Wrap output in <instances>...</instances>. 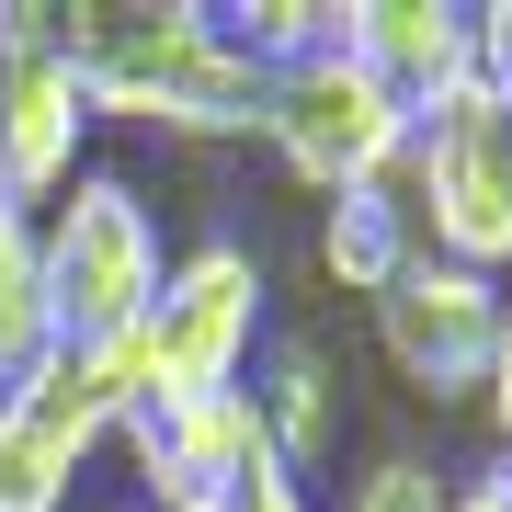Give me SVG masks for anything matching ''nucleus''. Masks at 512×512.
I'll list each match as a JSON object with an SVG mask.
<instances>
[{
  "instance_id": "nucleus-1",
  "label": "nucleus",
  "mask_w": 512,
  "mask_h": 512,
  "mask_svg": "<svg viewBox=\"0 0 512 512\" xmlns=\"http://www.w3.org/2000/svg\"><path fill=\"white\" fill-rule=\"evenodd\" d=\"M57 57H69L92 126H160V137H262L274 69L228 46L205 0H69Z\"/></svg>"
},
{
  "instance_id": "nucleus-2",
  "label": "nucleus",
  "mask_w": 512,
  "mask_h": 512,
  "mask_svg": "<svg viewBox=\"0 0 512 512\" xmlns=\"http://www.w3.org/2000/svg\"><path fill=\"white\" fill-rule=\"evenodd\" d=\"M251 353H262V262L239 239H205L160 274L148 319L103 353L114 376V421L126 410H183V399H228L251 387Z\"/></svg>"
},
{
  "instance_id": "nucleus-3",
  "label": "nucleus",
  "mask_w": 512,
  "mask_h": 512,
  "mask_svg": "<svg viewBox=\"0 0 512 512\" xmlns=\"http://www.w3.org/2000/svg\"><path fill=\"white\" fill-rule=\"evenodd\" d=\"M35 262H46V330H57V353H114L148 319L160 274H171L148 194L126 183V171H92V160H80V183L35 217Z\"/></svg>"
},
{
  "instance_id": "nucleus-4",
  "label": "nucleus",
  "mask_w": 512,
  "mask_h": 512,
  "mask_svg": "<svg viewBox=\"0 0 512 512\" xmlns=\"http://www.w3.org/2000/svg\"><path fill=\"white\" fill-rule=\"evenodd\" d=\"M399 205H410L421 251L467 262V274H501L512 262V103L490 80H456L444 103L410 114Z\"/></svg>"
},
{
  "instance_id": "nucleus-5",
  "label": "nucleus",
  "mask_w": 512,
  "mask_h": 512,
  "mask_svg": "<svg viewBox=\"0 0 512 512\" xmlns=\"http://www.w3.org/2000/svg\"><path fill=\"white\" fill-rule=\"evenodd\" d=\"M262 148L330 205V194L399 183V160H410V103L387 92L353 46H319V57H285V69H274V92H262Z\"/></svg>"
},
{
  "instance_id": "nucleus-6",
  "label": "nucleus",
  "mask_w": 512,
  "mask_h": 512,
  "mask_svg": "<svg viewBox=\"0 0 512 512\" xmlns=\"http://www.w3.org/2000/svg\"><path fill=\"white\" fill-rule=\"evenodd\" d=\"M103 444H114L103 353H46L23 387H0V512H69Z\"/></svg>"
},
{
  "instance_id": "nucleus-7",
  "label": "nucleus",
  "mask_w": 512,
  "mask_h": 512,
  "mask_svg": "<svg viewBox=\"0 0 512 512\" xmlns=\"http://www.w3.org/2000/svg\"><path fill=\"white\" fill-rule=\"evenodd\" d=\"M80 148H92V103L57 57V23L35 0H0V194L57 205L80 183Z\"/></svg>"
},
{
  "instance_id": "nucleus-8",
  "label": "nucleus",
  "mask_w": 512,
  "mask_h": 512,
  "mask_svg": "<svg viewBox=\"0 0 512 512\" xmlns=\"http://www.w3.org/2000/svg\"><path fill=\"white\" fill-rule=\"evenodd\" d=\"M490 342H501V274L410 251L399 285L376 296V353L421 387V399H478V387H490Z\"/></svg>"
},
{
  "instance_id": "nucleus-9",
  "label": "nucleus",
  "mask_w": 512,
  "mask_h": 512,
  "mask_svg": "<svg viewBox=\"0 0 512 512\" xmlns=\"http://www.w3.org/2000/svg\"><path fill=\"white\" fill-rule=\"evenodd\" d=\"M114 444H126V467H137V512H239L251 467L274 456L251 387H228V399H183V410H126Z\"/></svg>"
},
{
  "instance_id": "nucleus-10",
  "label": "nucleus",
  "mask_w": 512,
  "mask_h": 512,
  "mask_svg": "<svg viewBox=\"0 0 512 512\" xmlns=\"http://www.w3.org/2000/svg\"><path fill=\"white\" fill-rule=\"evenodd\" d=\"M342 46L399 92L410 114L478 80V12L467 0H342Z\"/></svg>"
},
{
  "instance_id": "nucleus-11",
  "label": "nucleus",
  "mask_w": 512,
  "mask_h": 512,
  "mask_svg": "<svg viewBox=\"0 0 512 512\" xmlns=\"http://www.w3.org/2000/svg\"><path fill=\"white\" fill-rule=\"evenodd\" d=\"M410 251H421V228H410L399 183H365V194H330V205H319V274L342 285V296H365V308L399 285Z\"/></svg>"
},
{
  "instance_id": "nucleus-12",
  "label": "nucleus",
  "mask_w": 512,
  "mask_h": 512,
  "mask_svg": "<svg viewBox=\"0 0 512 512\" xmlns=\"http://www.w3.org/2000/svg\"><path fill=\"white\" fill-rule=\"evenodd\" d=\"M251 410H262V444H274V467L285 478H319L330 467V376H319V353L308 342H262L251 353Z\"/></svg>"
},
{
  "instance_id": "nucleus-13",
  "label": "nucleus",
  "mask_w": 512,
  "mask_h": 512,
  "mask_svg": "<svg viewBox=\"0 0 512 512\" xmlns=\"http://www.w3.org/2000/svg\"><path fill=\"white\" fill-rule=\"evenodd\" d=\"M57 353L46 330V262H35V205L0 194V387H23Z\"/></svg>"
},
{
  "instance_id": "nucleus-14",
  "label": "nucleus",
  "mask_w": 512,
  "mask_h": 512,
  "mask_svg": "<svg viewBox=\"0 0 512 512\" xmlns=\"http://www.w3.org/2000/svg\"><path fill=\"white\" fill-rule=\"evenodd\" d=\"M342 512H456V478H433L421 456H376V467L342 490Z\"/></svg>"
},
{
  "instance_id": "nucleus-15",
  "label": "nucleus",
  "mask_w": 512,
  "mask_h": 512,
  "mask_svg": "<svg viewBox=\"0 0 512 512\" xmlns=\"http://www.w3.org/2000/svg\"><path fill=\"white\" fill-rule=\"evenodd\" d=\"M478 410H490L501 456H512V285H501V342H490V387H478Z\"/></svg>"
},
{
  "instance_id": "nucleus-16",
  "label": "nucleus",
  "mask_w": 512,
  "mask_h": 512,
  "mask_svg": "<svg viewBox=\"0 0 512 512\" xmlns=\"http://www.w3.org/2000/svg\"><path fill=\"white\" fill-rule=\"evenodd\" d=\"M478 80L512 103V0H490V12H478Z\"/></svg>"
},
{
  "instance_id": "nucleus-17",
  "label": "nucleus",
  "mask_w": 512,
  "mask_h": 512,
  "mask_svg": "<svg viewBox=\"0 0 512 512\" xmlns=\"http://www.w3.org/2000/svg\"><path fill=\"white\" fill-rule=\"evenodd\" d=\"M239 512H319V501H308V478H285L274 456H262V467H251V490H239Z\"/></svg>"
},
{
  "instance_id": "nucleus-18",
  "label": "nucleus",
  "mask_w": 512,
  "mask_h": 512,
  "mask_svg": "<svg viewBox=\"0 0 512 512\" xmlns=\"http://www.w3.org/2000/svg\"><path fill=\"white\" fill-rule=\"evenodd\" d=\"M456 512H512V456L478 467V478H456Z\"/></svg>"
}]
</instances>
